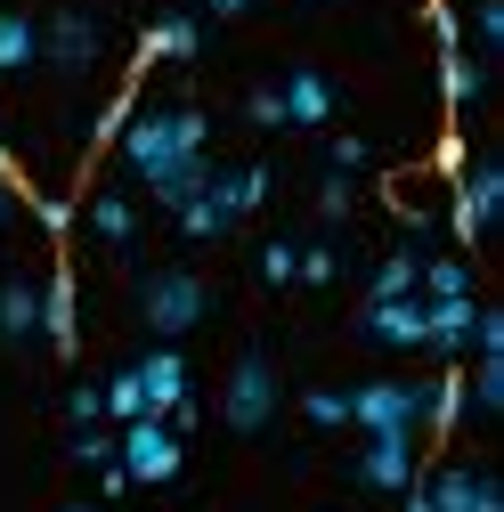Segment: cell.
I'll list each match as a JSON object with an SVG mask.
<instances>
[{
  "label": "cell",
  "instance_id": "3957f363",
  "mask_svg": "<svg viewBox=\"0 0 504 512\" xmlns=\"http://www.w3.org/2000/svg\"><path fill=\"white\" fill-rule=\"evenodd\" d=\"M220 423L228 431H269L277 423V366H269V350H244L236 366H228V391H220Z\"/></svg>",
  "mask_w": 504,
  "mask_h": 512
},
{
  "label": "cell",
  "instance_id": "603a6c76",
  "mask_svg": "<svg viewBox=\"0 0 504 512\" xmlns=\"http://www.w3.org/2000/svg\"><path fill=\"white\" fill-rule=\"evenodd\" d=\"M456 423H464V374H439V382H431V399H423V431H431V439H448Z\"/></svg>",
  "mask_w": 504,
  "mask_h": 512
},
{
  "label": "cell",
  "instance_id": "5b68a950",
  "mask_svg": "<svg viewBox=\"0 0 504 512\" xmlns=\"http://www.w3.org/2000/svg\"><path fill=\"white\" fill-rule=\"evenodd\" d=\"M204 309H212V293H204L196 269H155V277L139 285V317H147V334H163V342H179Z\"/></svg>",
  "mask_w": 504,
  "mask_h": 512
},
{
  "label": "cell",
  "instance_id": "74e56055",
  "mask_svg": "<svg viewBox=\"0 0 504 512\" xmlns=\"http://www.w3.org/2000/svg\"><path fill=\"white\" fill-rule=\"evenodd\" d=\"M66 512H98V504H66Z\"/></svg>",
  "mask_w": 504,
  "mask_h": 512
},
{
  "label": "cell",
  "instance_id": "83f0119b",
  "mask_svg": "<svg viewBox=\"0 0 504 512\" xmlns=\"http://www.w3.org/2000/svg\"><path fill=\"white\" fill-rule=\"evenodd\" d=\"M301 415L318 423V431H342V423H350V391H309V399H301Z\"/></svg>",
  "mask_w": 504,
  "mask_h": 512
},
{
  "label": "cell",
  "instance_id": "52a82bcc",
  "mask_svg": "<svg viewBox=\"0 0 504 512\" xmlns=\"http://www.w3.org/2000/svg\"><path fill=\"white\" fill-rule=\"evenodd\" d=\"M41 57H49L57 74H90L98 66V17L90 9H57L41 25Z\"/></svg>",
  "mask_w": 504,
  "mask_h": 512
},
{
  "label": "cell",
  "instance_id": "ffe728a7",
  "mask_svg": "<svg viewBox=\"0 0 504 512\" xmlns=\"http://www.w3.org/2000/svg\"><path fill=\"white\" fill-rule=\"evenodd\" d=\"M456 293H472V261H464V252H423L415 301H456Z\"/></svg>",
  "mask_w": 504,
  "mask_h": 512
},
{
  "label": "cell",
  "instance_id": "8d00e7d4",
  "mask_svg": "<svg viewBox=\"0 0 504 512\" xmlns=\"http://www.w3.org/2000/svg\"><path fill=\"white\" fill-rule=\"evenodd\" d=\"M0 179H17V163H9V147H0Z\"/></svg>",
  "mask_w": 504,
  "mask_h": 512
},
{
  "label": "cell",
  "instance_id": "836d02e7",
  "mask_svg": "<svg viewBox=\"0 0 504 512\" xmlns=\"http://www.w3.org/2000/svg\"><path fill=\"white\" fill-rule=\"evenodd\" d=\"M326 163H334L342 179H358V171H366V139H334V147H326Z\"/></svg>",
  "mask_w": 504,
  "mask_h": 512
},
{
  "label": "cell",
  "instance_id": "e0dca14e",
  "mask_svg": "<svg viewBox=\"0 0 504 512\" xmlns=\"http://www.w3.org/2000/svg\"><path fill=\"white\" fill-rule=\"evenodd\" d=\"M82 220H90V236H98V244H114V252L139 236V204L122 196V187H98V196L82 204Z\"/></svg>",
  "mask_w": 504,
  "mask_h": 512
},
{
  "label": "cell",
  "instance_id": "44dd1931",
  "mask_svg": "<svg viewBox=\"0 0 504 512\" xmlns=\"http://www.w3.org/2000/svg\"><path fill=\"white\" fill-rule=\"evenodd\" d=\"M33 57H41V25L25 9H0V74H25Z\"/></svg>",
  "mask_w": 504,
  "mask_h": 512
},
{
  "label": "cell",
  "instance_id": "cb8c5ba5",
  "mask_svg": "<svg viewBox=\"0 0 504 512\" xmlns=\"http://www.w3.org/2000/svg\"><path fill=\"white\" fill-rule=\"evenodd\" d=\"M496 49H504V0H472V57L488 66Z\"/></svg>",
  "mask_w": 504,
  "mask_h": 512
},
{
  "label": "cell",
  "instance_id": "7402d4cb",
  "mask_svg": "<svg viewBox=\"0 0 504 512\" xmlns=\"http://www.w3.org/2000/svg\"><path fill=\"white\" fill-rule=\"evenodd\" d=\"M98 407H106V423L122 431V423H147V391H139V374L122 366L114 382H98Z\"/></svg>",
  "mask_w": 504,
  "mask_h": 512
},
{
  "label": "cell",
  "instance_id": "d4e9b609",
  "mask_svg": "<svg viewBox=\"0 0 504 512\" xmlns=\"http://www.w3.org/2000/svg\"><path fill=\"white\" fill-rule=\"evenodd\" d=\"M342 277V252L334 244H301L293 252V285H334Z\"/></svg>",
  "mask_w": 504,
  "mask_h": 512
},
{
  "label": "cell",
  "instance_id": "484cf974",
  "mask_svg": "<svg viewBox=\"0 0 504 512\" xmlns=\"http://www.w3.org/2000/svg\"><path fill=\"white\" fill-rule=\"evenodd\" d=\"M350 212H358V187H350L342 171H326V179H318V220H334V228H342Z\"/></svg>",
  "mask_w": 504,
  "mask_h": 512
},
{
  "label": "cell",
  "instance_id": "5bb4252c",
  "mask_svg": "<svg viewBox=\"0 0 504 512\" xmlns=\"http://www.w3.org/2000/svg\"><path fill=\"white\" fill-rule=\"evenodd\" d=\"M472 293H456V301H423V350H439V358H464V342H472Z\"/></svg>",
  "mask_w": 504,
  "mask_h": 512
},
{
  "label": "cell",
  "instance_id": "d590c367",
  "mask_svg": "<svg viewBox=\"0 0 504 512\" xmlns=\"http://www.w3.org/2000/svg\"><path fill=\"white\" fill-rule=\"evenodd\" d=\"M399 512H431V496H423V480H415V488L399 496Z\"/></svg>",
  "mask_w": 504,
  "mask_h": 512
},
{
  "label": "cell",
  "instance_id": "30bf717a",
  "mask_svg": "<svg viewBox=\"0 0 504 512\" xmlns=\"http://www.w3.org/2000/svg\"><path fill=\"white\" fill-rule=\"evenodd\" d=\"M358 488H374V496H407L423 472H415V439H366L358 447Z\"/></svg>",
  "mask_w": 504,
  "mask_h": 512
},
{
  "label": "cell",
  "instance_id": "f1b7e54d",
  "mask_svg": "<svg viewBox=\"0 0 504 512\" xmlns=\"http://www.w3.org/2000/svg\"><path fill=\"white\" fill-rule=\"evenodd\" d=\"M74 464H90V472H106V464H114V431H106V423L74 431Z\"/></svg>",
  "mask_w": 504,
  "mask_h": 512
},
{
  "label": "cell",
  "instance_id": "8fae6325",
  "mask_svg": "<svg viewBox=\"0 0 504 512\" xmlns=\"http://www.w3.org/2000/svg\"><path fill=\"white\" fill-rule=\"evenodd\" d=\"M131 374H139V391H147V415H155V423H163V415H179L187 399H196V391H187V358H179L171 342H155Z\"/></svg>",
  "mask_w": 504,
  "mask_h": 512
},
{
  "label": "cell",
  "instance_id": "8992f818",
  "mask_svg": "<svg viewBox=\"0 0 504 512\" xmlns=\"http://www.w3.org/2000/svg\"><path fill=\"white\" fill-rule=\"evenodd\" d=\"M496 204H504V171H496V163H464V171H456V212H448V228H456L464 252L488 236Z\"/></svg>",
  "mask_w": 504,
  "mask_h": 512
},
{
  "label": "cell",
  "instance_id": "7a4b0ae2",
  "mask_svg": "<svg viewBox=\"0 0 504 512\" xmlns=\"http://www.w3.org/2000/svg\"><path fill=\"white\" fill-rule=\"evenodd\" d=\"M423 399H431V382H399V374L358 382V391H350V423L366 439H415L423 431Z\"/></svg>",
  "mask_w": 504,
  "mask_h": 512
},
{
  "label": "cell",
  "instance_id": "6da1fadb",
  "mask_svg": "<svg viewBox=\"0 0 504 512\" xmlns=\"http://www.w3.org/2000/svg\"><path fill=\"white\" fill-rule=\"evenodd\" d=\"M204 139H212L204 106H139L131 122H122L114 147H122V171H131L163 212H179V204H196L204 179H212Z\"/></svg>",
  "mask_w": 504,
  "mask_h": 512
},
{
  "label": "cell",
  "instance_id": "f546056e",
  "mask_svg": "<svg viewBox=\"0 0 504 512\" xmlns=\"http://www.w3.org/2000/svg\"><path fill=\"white\" fill-rule=\"evenodd\" d=\"M244 114L261 122V131H285V98H277V82H261V90H252V98H244Z\"/></svg>",
  "mask_w": 504,
  "mask_h": 512
},
{
  "label": "cell",
  "instance_id": "7c38bea8",
  "mask_svg": "<svg viewBox=\"0 0 504 512\" xmlns=\"http://www.w3.org/2000/svg\"><path fill=\"white\" fill-rule=\"evenodd\" d=\"M277 98H285V131H318V122L334 114V82L309 74V66H293V74L277 82Z\"/></svg>",
  "mask_w": 504,
  "mask_h": 512
},
{
  "label": "cell",
  "instance_id": "d6a6232c",
  "mask_svg": "<svg viewBox=\"0 0 504 512\" xmlns=\"http://www.w3.org/2000/svg\"><path fill=\"white\" fill-rule=\"evenodd\" d=\"M25 204H33V220H41L49 236H66V228H74V204H57V196H25Z\"/></svg>",
  "mask_w": 504,
  "mask_h": 512
},
{
  "label": "cell",
  "instance_id": "e575fe53",
  "mask_svg": "<svg viewBox=\"0 0 504 512\" xmlns=\"http://www.w3.org/2000/svg\"><path fill=\"white\" fill-rule=\"evenodd\" d=\"M252 0H204V17H244Z\"/></svg>",
  "mask_w": 504,
  "mask_h": 512
},
{
  "label": "cell",
  "instance_id": "4316f807",
  "mask_svg": "<svg viewBox=\"0 0 504 512\" xmlns=\"http://www.w3.org/2000/svg\"><path fill=\"white\" fill-rule=\"evenodd\" d=\"M464 350H472V358H504V317H496L488 301L472 309V342H464Z\"/></svg>",
  "mask_w": 504,
  "mask_h": 512
},
{
  "label": "cell",
  "instance_id": "4fadbf2b",
  "mask_svg": "<svg viewBox=\"0 0 504 512\" xmlns=\"http://www.w3.org/2000/svg\"><path fill=\"white\" fill-rule=\"evenodd\" d=\"M204 49V17H155L147 25V41H139V66H187V57Z\"/></svg>",
  "mask_w": 504,
  "mask_h": 512
},
{
  "label": "cell",
  "instance_id": "ba28073f",
  "mask_svg": "<svg viewBox=\"0 0 504 512\" xmlns=\"http://www.w3.org/2000/svg\"><path fill=\"white\" fill-rule=\"evenodd\" d=\"M423 496H431V512H504V488L480 464H439L423 480Z\"/></svg>",
  "mask_w": 504,
  "mask_h": 512
},
{
  "label": "cell",
  "instance_id": "9a60e30c",
  "mask_svg": "<svg viewBox=\"0 0 504 512\" xmlns=\"http://www.w3.org/2000/svg\"><path fill=\"white\" fill-rule=\"evenodd\" d=\"M358 326L374 342H391V350H423V301H366Z\"/></svg>",
  "mask_w": 504,
  "mask_h": 512
},
{
  "label": "cell",
  "instance_id": "ac0fdd59",
  "mask_svg": "<svg viewBox=\"0 0 504 512\" xmlns=\"http://www.w3.org/2000/svg\"><path fill=\"white\" fill-rule=\"evenodd\" d=\"M439 90H448V106L464 114V106H480V90H488V66L472 49H439Z\"/></svg>",
  "mask_w": 504,
  "mask_h": 512
},
{
  "label": "cell",
  "instance_id": "d6986e66",
  "mask_svg": "<svg viewBox=\"0 0 504 512\" xmlns=\"http://www.w3.org/2000/svg\"><path fill=\"white\" fill-rule=\"evenodd\" d=\"M415 285H423V244H399L383 269H374V285H366V301H415Z\"/></svg>",
  "mask_w": 504,
  "mask_h": 512
},
{
  "label": "cell",
  "instance_id": "2e32d148",
  "mask_svg": "<svg viewBox=\"0 0 504 512\" xmlns=\"http://www.w3.org/2000/svg\"><path fill=\"white\" fill-rule=\"evenodd\" d=\"M0 342H9V350L41 342V285H33V277H9V285H0Z\"/></svg>",
  "mask_w": 504,
  "mask_h": 512
},
{
  "label": "cell",
  "instance_id": "277c9868",
  "mask_svg": "<svg viewBox=\"0 0 504 512\" xmlns=\"http://www.w3.org/2000/svg\"><path fill=\"white\" fill-rule=\"evenodd\" d=\"M114 464H122L131 488H171L187 456H179V431L147 415V423H122V431H114Z\"/></svg>",
  "mask_w": 504,
  "mask_h": 512
},
{
  "label": "cell",
  "instance_id": "9c48e42d",
  "mask_svg": "<svg viewBox=\"0 0 504 512\" xmlns=\"http://www.w3.org/2000/svg\"><path fill=\"white\" fill-rule=\"evenodd\" d=\"M41 342H49L57 358L82 350V293H74V269H66V261H57L49 285H41Z\"/></svg>",
  "mask_w": 504,
  "mask_h": 512
},
{
  "label": "cell",
  "instance_id": "4dcf8cb0",
  "mask_svg": "<svg viewBox=\"0 0 504 512\" xmlns=\"http://www.w3.org/2000/svg\"><path fill=\"white\" fill-rule=\"evenodd\" d=\"M293 252H301L293 236H277V244L261 252V277H269V285H293Z\"/></svg>",
  "mask_w": 504,
  "mask_h": 512
},
{
  "label": "cell",
  "instance_id": "1f68e13d",
  "mask_svg": "<svg viewBox=\"0 0 504 512\" xmlns=\"http://www.w3.org/2000/svg\"><path fill=\"white\" fill-rule=\"evenodd\" d=\"M66 415H74V431L106 423V407H98V382H82V391H66Z\"/></svg>",
  "mask_w": 504,
  "mask_h": 512
}]
</instances>
